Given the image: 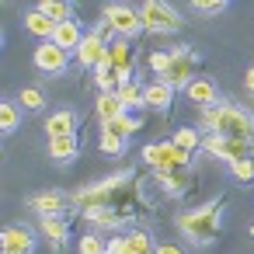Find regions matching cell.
Here are the masks:
<instances>
[{"instance_id": "33", "label": "cell", "mask_w": 254, "mask_h": 254, "mask_svg": "<svg viewBox=\"0 0 254 254\" xmlns=\"http://www.w3.org/2000/svg\"><path fill=\"white\" fill-rule=\"evenodd\" d=\"M87 219H91V223H98L101 230H115V226H119V223H122L126 216H122V212H108V209H98V212H87Z\"/></svg>"}, {"instance_id": "10", "label": "cell", "mask_w": 254, "mask_h": 254, "mask_svg": "<svg viewBox=\"0 0 254 254\" xmlns=\"http://www.w3.org/2000/svg\"><path fill=\"white\" fill-rule=\"evenodd\" d=\"M108 39L101 35V32H91V35H84V46L77 49V63L84 66V70H98L101 63H108Z\"/></svg>"}, {"instance_id": "31", "label": "cell", "mask_w": 254, "mask_h": 254, "mask_svg": "<svg viewBox=\"0 0 254 254\" xmlns=\"http://www.w3.org/2000/svg\"><path fill=\"white\" fill-rule=\"evenodd\" d=\"M18 122H21V115H18V105L4 101V105H0V129H4V132H14V129H18Z\"/></svg>"}, {"instance_id": "29", "label": "cell", "mask_w": 254, "mask_h": 254, "mask_svg": "<svg viewBox=\"0 0 254 254\" xmlns=\"http://www.w3.org/2000/svg\"><path fill=\"white\" fill-rule=\"evenodd\" d=\"M18 105H21V108H28V112H39V108L46 105V94H42L39 87H21V94H18Z\"/></svg>"}, {"instance_id": "23", "label": "cell", "mask_w": 254, "mask_h": 254, "mask_svg": "<svg viewBox=\"0 0 254 254\" xmlns=\"http://www.w3.org/2000/svg\"><path fill=\"white\" fill-rule=\"evenodd\" d=\"M94 112H98V119H101V126H105V122L119 119V115H122L126 108H122L119 94H98V101H94Z\"/></svg>"}, {"instance_id": "38", "label": "cell", "mask_w": 254, "mask_h": 254, "mask_svg": "<svg viewBox=\"0 0 254 254\" xmlns=\"http://www.w3.org/2000/svg\"><path fill=\"white\" fill-rule=\"evenodd\" d=\"M244 87H247V91H251V94H254V66H251V70H247V73H244Z\"/></svg>"}, {"instance_id": "32", "label": "cell", "mask_w": 254, "mask_h": 254, "mask_svg": "<svg viewBox=\"0 0 254 254\" xmlns=\"http://www.w3.org/2000/svg\"><path fill=\"white\" fill-rule=\"evenodd\" d=\"M98 146H101V153H108V157H122V153H126V139H122V136H112V132H101Z\"/></svg>"}, {"instance_id": "3", "label": "cell", "mask_w": 254, "mask_h": 254, "mask_svg": "<svg viewBox=\"0 0 254 254\" xmlns=\"http://www.w3.org/2000/svg\"><path fill=\"white\" fill-rule=\"evenodd\" d=\"M139 18H143V32H160V35H171L185 25L181 14L171 4H160V0H146L139 7Z\"/></svg>"}, {"instance_id": "5", "label": "cell", "mask_w": 254, "mask_h": 254, "mask_svg": "<svg viewBox=\"0 0 254 254\" xmlns=\"http://www.w3.org/2000/svg\"><path fill=\"white\" fill-rule=\"evenodd\" d=\"M143 160H146L153 171H185V167H188V153L178 150L171 139H167V143H146V146H143Z\"/></svg>"}, {"instance_id": "12", "label": "cell", "mask_w": 254, "mask_h": 254, "mask_svg": "<svg viewBox=\"0 0 254 254\" xmlns=\"http://www.w3.org/2000/svg\"><path fill=\"white\" fill-rule=\"evenodd\" d=\"M108 63H112L126 80H136V77H132V70H136V49H132L129 39H115V42L108 46Z\"/></svg>"}, {"instance_id": "28", "label": "cell", "mask_w": 254, "mask_h": 254, "mask_svg": "<svg viewBox=\"0 0 254 254\" xmlns=\"http://www.w3.org/2000/svg\"><path fill=\"white\" fill-rule=\"evenodd\" d=\"M171 143H174L178 150H185V153L191 157V153H195V150L202 146V136H198V129H188V126H181V129L174 132V139H171Z\"/></svg>"}, {"instance_id": "7", "label": "cell", "mask_w": 254, "mask_h": 254, "mask_svg": "<svg viewBox=\"0 0 254 254\" xmlns=\"http://www.w3.org/2000/svg\"><path fill=\"white\" fill-rule=\"evenodd\" d=\"M105 21L112 25V32H115L119 39H129V42L143 32L139 11H132V7H126V4H108V7H105Z\"/></svg>"}, {"instance_id": "9", "label": "cell", "mask_w": 254, "mask_h": 254, "mask_svg": "<svg viewBox=\"0 0 254 254\" xmlns=\"http://www.w3.org/2000/svg\"><path fill=\"white\" fill-rule=\"evenodd\" d=\"M32 60H35V70H39V73H49V77H60V73H66V66H70V53H63L56 42H42Z\"/></svg>"}, {"instance_id": "30", "label": "cell", "mask_w": 254, "mask_h": 254, "mask_svg": "<svg viewBox=\"0 0 254 254\" xmlns=\"http://www.w3.org/2000/svg\"><path fill=\"white\" fill-rule=\"evenodd\" d=\"M80 254H108V240L101 233H84L80 237Z\"/></svg>"}, {"instance_id": "25", "label": "cell", "mask_w": 254, "mask_h": 254, "mask_svg": "<svg viewBox=\"0 0 254 254\" xmlns=\"http://www.w3.org/2000/svg\"><path fill=\"white\" fill-rule=\"evenodd\" d=\"M143 84H136V80H126L115 94H119V101H122V108L129 112V108H143Z\"/></svg>"}, {"instance_id": "14", "label": "cell", "mask_w": 254, "mask_h": 254, "mask_svg": "<svg viewBox=\"0 0 254 254\" xmlns=\"http://www.w3.org/2000/svg\"><path fill=\"white\" fill-rule=\"evenodd\" d=\"M185 94H188V101L198 105L202 112H205V108H216V101H219V91H216V84H212L209 77H195Z\"/></svg>"}, {"instance_id": "11", "label": "cell", "mask_w": 254, "mask_h": 254, "mask_svg": "<svg viewBox=\"0 0 254 254\" xmlns=\"http://www.w3.org/2000/svg\"><path fill=\"white\" fill-rule=\"evenodd\" d=\"M153 237L146 230H132L126 237H108V254H146L153 251Z\"/></svg>"}, {"instance_id": "15", "label": "cell", "mask_w": 254, "mask_h": 254, "mask_svg": "<svg viewBox=\"0 0 254 254\" xmlns=\"http://www.w3.org/2000/svg\"><path fill=\"white\" fill-rule=\"evenodd\" d=\"M171 101H174V87H171V84H164V80L146 84V91H143V108L167 112V108H171Z\"/></svg>"}, {"instance_id": "26", "label": "cell", "mask_w": 254, "mask_h": 254, "mask_svg": "<svg viewBox=\"0 0 254 254\" xmlns=\"http://www.w3.org/2000/svg\"><path fill=\"white\" fill-rule=\"evenodd\" d=\"M39 223H42V233H46L56 247L66 244V219H63V216H42Z\"/></svg>"}, {"instance_id": "2", "label": "cell", "mask_w": 254, "mask_h": 254, "mask_svg": "<svg viewBox=\"0 0 254 254\" xmlns=\"http://www.w3.org/2000/svg\"><path fill=\"white\" fill-rule=\"evenodd\" d=\"M178 226H181V230L188 233V240H195V244L216 240V233H219V202H205V205H198V209H191V212H181Z\"/></svg>"}, {"instance_id": "24", "label": "cell", "mask_w": 254, "mask_h": 254, "mask_svg": "<svg viewBox=\"0 0 254 254\" xmlns=\"http://www.w3.org/2000/svg\"><path fill=\"white\" fill-rule=\"evenodd\" d=\"M136 129H139V119H136V115H129V112H122L119 119H112V122H105V126H101V132H112V136H122V139H129Z\"/></svg>"}, {"instance_id": "20", "label": "cell", "mask_w": 254, "mask_h": 254, "mask_svg": "<svg viewBox=\"0 0 254 254\" xmlns=\"http://www.w3.org/2000/svg\"><path fill=\"white\" fill-rule=\"evenodd\" d=\"M157 185L167 195H181L191 188V178H188V171H157Z\"/></svg>"}, {"instance_id": "37", "label": "cell", "mask_w": 254, "mask_h": 254, "mask_svg": "<svg viewBox=\"0 0 254 254\" xmlns=\"http://www.w3.org/2000/svg\"><path fill=\"white\" fill-rule=\"evenodd\" d=\"M157 254H185L178 244H157Z\"/></svg>"}, {"instance_id": "21", "label": "cell", "mask_w": 254, "mask_h": 254, "mask_svg": "<svg viewBox=\"0 0 254 254\" xmlns=\"http://www.w3.org/2000/svg\"><path fill=\"white\" fill-rule=\"evenodd\" d=\"M94 80H98V91H101V94H115V91L126 84V77H122L112 63H101V66L94 70Z\"/></svg>"}, {"instance_id": "16", "label": "cell", "mask_w": 254, "mask_h": 254, "mask_svg": "<svg viewBox=\"0 0 254 254\" xmlns=\"http://www.w3.org/2000/svg\"><path fill=\"white\" fill-rule=\"evenodd\" d=\"M53 42L63 49V53H77L80 46H84V32H80V21L73 18V21H63L60 28H56V35H53Z\"/></svg>"}, {"instance_id": "17", "label": "cell", "mask_w": 254, "mask_h": 254, "mask_svg": "<svg viewBox=\"0 0 254 254\" xmlns=\"http://www.w3.org/2000/svg\"><path fill=\"white\" fill-rule=\"evenodd\" d=\"M46 132H49V139H56V136H77V115H73L70 108L53 112V115L46 119Z\"/></svg>"}, {"instance_id": "34", "label": "cell", "mask_w": 254, "mask_h": 254, "mask_svg": "<svg viewBox=\"0 0 254 254\" xmlns=\"http://www.w3.org/2000/svg\"><path fill=\"white\" fill-rule=\"evenodd\" d=\"M230 174L240 181V185H247V181H254V157H247V160H237V164H230Z\"/></svg>"}, {"instance_id": "8", "label": "cell", "mask_w": 254, "mask_h": 254, "mask_svg": "<svg viewBox=\"0 0 254 254\" xmlns=\"http://www.w3.org/2000/svg\"><path fill=\"white\" fill-rule=\"evenodd\" d=\"M195 63H198L195 53H188V49H174V53H171V66H167V73H164L160 80L171 84L174 91H178V87L188 91V84L195 80V77H191V73H195Z\"/></svg>"}, {"instance_id": "1", "label": "cell", "mask_w": 254, "mask_h": 254, "mask_svg": "<svg viewBox=\"0 0 254 254\" xmlns=\"http://www.w3.org/2000/svg\"><path fill=\"white\" fill-rule=\"evenodd\" d=\"M202 129L223 139H254V119L233 105H216L202 112Z\"/></svg>"}, {"instance_id": "18", "label": "cell", "mask_w": 254, "mask_h": 254, "mask_svg": "<svg viewBox=\"0 0 254 254\" xmlns=\"http://www.w3.org/2000/svg\"><path fill=\"white\" fill-rule=\"evenodd\" d=\"M25 28H28L35 39H42V42H53V35H56V28H60V25H56L53 18H46V14L35 7V11H28V14H25Z\"/></svg>"}, {"instance_id": "22", "label": "cell", "mask_w": 254, "mask_h": 254, "mask_svg": "<svg viewBox=\"0 0 254 254\" xmlns=\"http://www.w3.org/2000/svg\"><path fill=\"white\" fill-rule=\"evenodd\" d=\"M63 205H66V198H63L60 191H42V195L32 198V209L39 212V219H42V216H60Z\"/></svg>"}, {"instance_id": "19", "label": "cell", "mask_w": 254, "mask_h": 254, "mask_svg": "<svg viewBox=\"0 0 254 254\" xmlns=\"http://www.w3.org/2000/svg\"><path fill=\"white\" fill-rule=\"evenodd\" d=\"M77 153H80V139L77 136H56V139H49V157L56 164H70Z\"/></svg>"}, {"instance_id": "27", "label": "cell", "mask_w": 254, "mask_h": 254, "mask_svg": "<svg viewBox=\"0 0 254 254\" xmlns=\"http://www.w3.org/2000/svg\"><path fill=\"white\" fill-rule=\"evenodd\" d=\"M39 11H42L46 18H53L56 25L73 21V7H70V4H63V0H42V4H39Z\"/></svg>"}, {"instance_id": "36", "label": "cell", "mask_w": 254, "mask_h": 254, "mask_svg": "<svg viewBox=\"0 0 254 254\" xmlns=\"http://www.w3.org/2000/svg\"><path fill=\"white\" fill-rule=\"evenodd\" d=\"M167 66H171V53H153V56H150V70L157 73V80L167 73Z\"/></svg>"}, {"instance_id": "39", "label": "cell", "mask_w": 254, "mask_h": 254, "mask_svg": "<svg viewBox=\"0 0 254 254\" xmlns=\"http://www.w3.org/2000/svg\"><path fill=\"white\" fill-rule=\"evenodd\" d=\"M146 254H157V247H153V251H146Z\"/></svg>"}, {"instance_id": "4", "label": "cell", "mask_w": 254, "mask_h": 254, "mask_svg": "<svg viewBox=\"0 0 254 254\" xmlns=\"http://www.w3.org/2000/svg\"><path fill=\"white\" fill-rule=\"evenodd\" d=\"M129 181H132V174L119 171V174H112V178H105V181L91 185L87 191H77V195H73V202H77L84 212H98V209H105V202L112 198V191H115V188H122V185H129Z\"/></svg>"}, {"instance_id": "13", "label": "cell", "mask_w": 254, "mask_h": 254, "mask_svg": "<svg viewBox=\"0 0 254 254\" xmlns=\"http://www.w3.org/2000/svg\"><path fill=\"white\" fill-rule=\"evenodd\" d=\"M0 244H4V254H32L35 251V237L28 226H7Z\"/></svg>"}, {"instance_id": "40", "label": "cell", "mask_w": 254, "mask_h": 254, "mask_svg": "<svg viewBox=\"0 0 254 254\" xmlns=\"http://www.w3.org/2000/svg\"><path fill=\"white\" fill-rule=\"evenodd\" d=\"M251 233H254V226H251Z\"/></svg>"}, {"instance_id": "35", "label": "cell", "mask_w": 254, "mask_h": 254, "mask_svg": "<svg viewBox=\"0 0 254 254\" xmlns=\"http://www.w3.org/2000/svg\"><path fill=\"white\" fill-rule=\"evenodd\" d=\"M198 14H223L226 11V0H195L191 4Z\"/></svg>"}, {"instance_id": "6", "label": "cell", "mask_w": 254, "mask_h": 254, "mask_svg": "<svg viewBox=\"0 0 254 254\" xmlns=\"http://www.w3.org/2000/svg\"><path fill=\"white\" fill-rule=\"evenodd\" d=\"M202 150L226 160V164H237V160H247L254 153V139H223V136H205L202 139Z\"/></svg>"}]
</instances>
